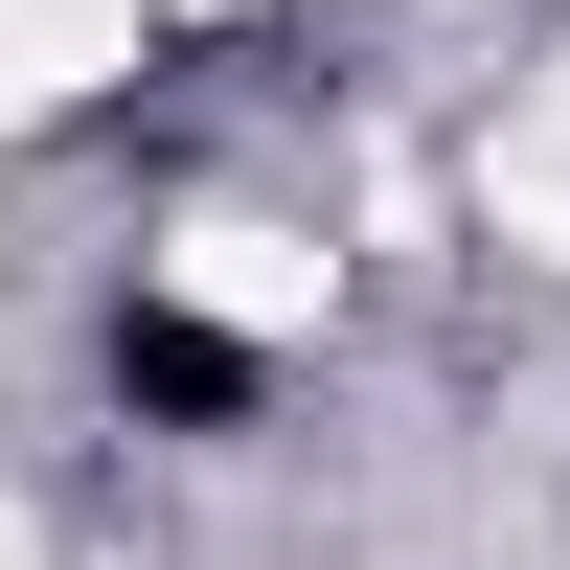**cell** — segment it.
<instances>
[{
	"label": "cell",
	"mask_w": 570,
	"mask_h": 570,
	"mask_svg": "<svg viewBox=\"0 0 570 570\" xmlns=\"http://www.w3.org/2000/svg\"><path fill=\"white\" fill-rule=\"evenodd\" d=\"M320 297H343V274H320L297 228H252V206L160 228V320H228V343H320Z\"/></svg>",
	"instance_id": "6da1fadb"
},
{
	"label": "cell",
	"mask_w": 570,
	"mask_h": 570,
	"mask_svg": "<svg viewBox=\"0 0 570 570\" xmlns=\"http://www.w3.org/2000/svg\"><path fill=\"white\" fill-rule=\"evenodd\" d=\"M137 23H160V0H0V137L91 115V91L137 69Z\"/></svg>",
	"instance_id": "7a4b0ae2"
},
{
	"label": "cell",
	"mask_w": 570,
	"mask_h": 570,
	"mask_svg": "<svg viewBox=\"0 0 570 570\" xmlns=\"http://www.w3.org/2000/svg\"><path fill=\"white\" fill-rule=\"evenodd\" d=\"M480 228H502V252H570V69L502 91V137H480Z\"/></svg>",
	"instance_id": "3957f363"
},
{
	"label": "cell",
	"mask_w": 570,
	"mask_h": 570,
	"mask_svg": "<svg viewBox=\"0 0 570 570\" xmlns=\"http://www.w3.org/2000/svg\"><path fill=\"white\" fill-rule=\"evenodd\" d=\"M0 570H46V548H23V525H0Z\"/></svg>",
	"instance_id": "277c9868"
},
{
	"label": "cell",
	"mask_w": 570,
	"mask_h": 570,
	"mask_svg": "<svg viewBox=\"0 0 570 570\" xmlns=\"http://www.w3.org/2000/svg\"><path fill=\"white\" fill-rule=\"evenodd\" d=\"M160 23H183V0H160Z\"/></svg>",
	"instance_id": "5b68a950"
}]
</instances>
